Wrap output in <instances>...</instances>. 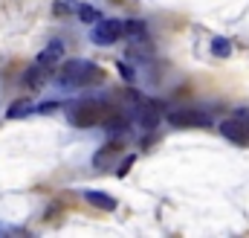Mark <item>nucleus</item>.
<instances>
[{"instance_id":"1a4fd4ad","label":"nucleus","mask_w":249,"mask_h":238,"mask_svg":"<svg viewBox=\"0 0 249 238\" xmlns=\"http://www.w3.org/2000/svg\"><path fill=\"white\" fill-rule=\"evenodd\" d=\"M81 195H84V200H90L93 206H99V209H105V212H113V209H116V200H113L110 195L99 192V189H84Z\"/></svg>"},{"instance_id":"a211bd4d","label":"nucleus","mask_w":249,"mask_h":238,"mask_svg":"<svg viewBox=\"0 0 249 238\" xmlns=\"http://www.w3.org/2000/svg\"><path fill=\"white\" fill-rule=\"evenodd\" d=\"M9 233H20V227H12V224H3L0 221V236H9Z\"/></svg>"},{"instance_id":"ddd939ff","label":"nucleus","mask_w":249,"mask_h":238,"mask_svg":"<svg viewBox=\"0 0 249 238\" xmlns=\"http://www.w3.org/2000/svg\"><path fill=\"white\" fill-rule=\"evenodd\" d=\"M212 53H214L217 59H229V56H232V44H229L226 38H214V41H212Z\"/></svg>"},{"instance_id":"423d86ee","label":"nucleus","mask_w":249,"mask_h":238,"mask_svg":"<svg viewBox=\"0 0 249 238\" xmlns=\"http://www.w3.org/2000/svg\"><path fill=\"white\" fill-rule=\"evenodd\" d=\"M168 122L171 125H180V128H188V125H212V119L200 111H168Z\"/></svg>"},{"instance_id":"7ed1b4c3","label":"nucleus","mask_w":249,"mask_h":238,"mask_svg":"<svg viewBox=\"0 0 249 238\" xmlns=\"http://www.w3.org/2000/svg\"><path fill=\"white\" fill-rule=\"evenodd\" d=\"M90 38H93V44H99V47H110V44H116L119 38H122V20H116V18H99L96 23H93V32H90Z\"/></svg>"},{"instance_id":"f3484780","label":"nucleus","mask_w":249,"mask_h":238,"mask_svg":"<svg viewBox=\"0 0 249 238\" xmlns=\"http://www.w3.org/2000/svg\"><path fill=\"white\" fill-rule=\"evenodd\" d=\"M119 73H122V79L124 81H133V79H136V76H133V67H127V64H119Z\"/></svg>"},{"instance_id":"f257e3e1","label":"nucleus","mask_w":249,"mask_h":238,"mask_svg":"<svg viewBox=\"0 0 249 238\" xmlns=\"http://www.w3.org/2000/svg\"><path fill=\"white\" fill-rule=\"evenodd\" d=\"M102 81V70L87 59H70L64 61L61 73H58V84L70 90H81V87H93Z\"/></svg>"},{"instance_id":"4468645a","label":"nucleus","mask_w":249,"mask_h":238,"mask_svg":"<svg viewBox=\"0 0 249 238\" xmlns=\"http://www.w3.org/2000/svg\"><path fill=\"white\" fill-rule=\"evenodd\" d=\"M78 9V0H55V15H70Z\"/></svg>"},{"instance_id":"20e7f679","label":"nucleus","mask_w":249,"mask_h":238,"mask_svg":"<svg viewBox=\"0 0 249 238\" xmlns=\"http://www.w3.org/2000/svg\"><path fill=\"white\" fill-rule=\"evenodd\" d=\"M160 111H162V105H160V102L142 99V102H136V105H133L130 119H133V122H139L142 128H157V122H160Z\"/></svg>"},{"instance_id":"0eeeda50","label":"nucleus","mask_w":249,"mask_h":238,"mask_svg":"<svg viewBox=\"0 0 249 238\" xmlns=\"http://www.w3.org/2000/svg\"><path fill=\"white\" fill-rule=\"evenodd\" d=\"M61 56H64V44H61V41H53L50 47H44V50L38 53L35 64H38V67H44V70H53V67L61 61Z\"/></svg>"},{"instance_id":"f8f14e48","label":"nucleus","mask_w":249,"mask_h":238,"mask_svg":"<svg viewBox=\"0 0 249 238\" xmlns=\"http://www.w3.org/2000/svg\"><path fill=\"white\" fill-rule=\"evenodd\" d=\"M75 12H78V20H84V23H96V20L102 18L99 9H96V6H87V3H78Z\"/></svg>"},{"instance_id":"dca6fc26","label":"nucleus","mask_w":249,"mask_h":238,"mask_svg":"<svg viewBox=\"0 0 249 238\" xmlns=\"http://www.w3.org/2000/svg\"><path fill=\"white\" fill-rule=\"evenodd\" d=\"M133 160H136V157H133V154H130V157H124L122 163H119V172H116V175H119V178H124V175H127V172H130V166H133Z\"/></svg>"},{"instance_id":"9d476101","label":"nucleus","mask_w":249,"mask_h":238,"mask_svg":"<svg viewBox=\"0 0 249 238\" xmlns=\"http://www.w3.org/2000/svg\"><path fill=\"white\" fill-rule=\"evenodd\" d=\"M29 114H35V102H32V99H18V102L9 105V111H6L9 119H20V117H29Z\"/></svg>"},{"instance_id":"f03ea898","label":"nucleus","mask_w":249,"mask_h":238,"mask_svg":"<svg viewBox=\"0 0 249 238\" xmlns=\"http://www.w3.org/2000/svg\"><path fill=\"white\" fill-rule=\"evenodd\" d=\"M105 111H107V105L105 102H99V99H78V102H72V105H67V117L72 125H78V128H90V125H102L105 122Z\"/></svg>"},{"instance_id":"6e6552de","label":"nucleus","mask_w":249,"mask_h":238,"mask_svg":"<svg viewBox=\"0 0 249 238\" xmlns=\"http://www.w3.org/2000/svg\"><path fill=\"white\" fill-rule=\"evenodd\" d=\"M122 35L133 44V47H142L145 38H148V26L142 20H122Z\"/></svg>"},{"instance_id":"39448f33","label":"nucleus","mask_w":249,"mask_h":238,"mask_svg":"<svg viewBox=\"0 0 249 238\" xmlns=\"http://www.w3.org/2000/svg\"><path fill=\"white\" fill-rule=\"evenodd\" d=\"M217 131H220L226 139L238 142V145H247L249 142V128L241 122V119H223V122L217 125Z\"/></svg>"},{"instance_id":"2eb2a0df","label":"nucleus","mask_w":249,"mask_h":238,"mask_svg":"<svg viewBox=\"0 0 249 238\" xmlns=\"http://www.w3.org/2000/svg\"><path fill=\"white\" fill-rule=\"evenodd\" d=\"M61 108V102L55 99V102H44V105H35V114H53V111H58Z\"/></svg>"},{"instance_id":"6ab92c4d","label":"nucleus","mask_w":249,"mask_h":238,"mask_svg":"<svg viewBox=\"0 0 249 238\" xmlns=\"http://www.w3.org/2000/svg\"><path fill=\"white\" fill-rule=\"evenodd\" d=\"M238 119H241V122L249 128V111H238Z\"/></svg>"},{"instance_id":"9b49d317","label":"nucleus","mask_w":249,"mask_h":238,"mask_svg":"<svg viewBox=\"0 0 249 238\" xmlns=\"http://www.w3.org/2000/svg\"><path fill=\"white\" fill-rule=\"evenodd\" d=\"M44 81H47V70L38 67V64H35L32 70H26V76H23V84H26V87H41Z\"/></svg>"}]
</instances>
